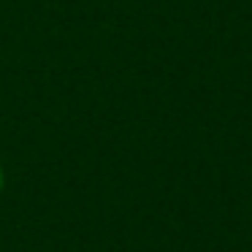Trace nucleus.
I'll use <instances>...</instances> for the list:
<instances>
[{
	"label": "nucleus",
	"mask_w": 252,
	"mask_h": 252,
	"mask_svg": "<svg viewBox=\"0 0 252 252\" xmlns=\"http://www.w3.org/2000/svg\"><path fill=\"white\" fill-rule=\"evenodd\" d=\"M0 190H3V168H0Z\"/></svg>",
	"instance_id": "f257e3e1"
}]
</instances>
